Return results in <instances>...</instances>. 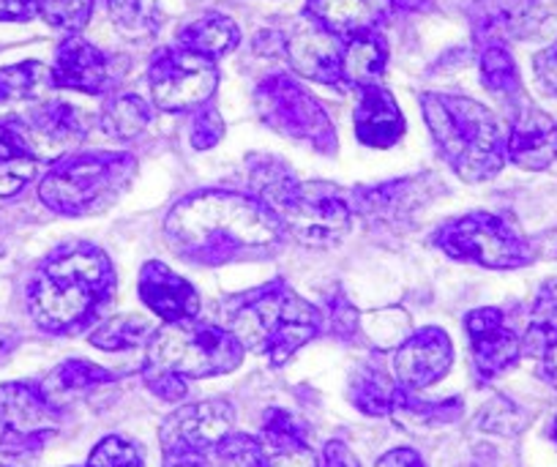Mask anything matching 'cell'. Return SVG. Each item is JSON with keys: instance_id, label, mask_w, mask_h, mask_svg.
Returning a JSON list of instances; mask_svg holds the SVG:
<instances>
[{"instance_id": "29", "label": "cell", "mask_w": 557, "mask_h": 467, "mask_svg": "<svg viewBox=\"0 0 557 467\" xmlns=\"http://www.w3.org/2000/svg\"><path fill=\"white\" fill-rule=\"evenodd\" d=\"M30 126L52 143H79L88 137L90 118L69 101H45L30 112Z\"/></svg>"}, {"instance_id": "16", "label": "cell", "mask_w": 557, "mask_h": 467, "mask_svg": "<svg viewBox=\"0 0 557 467\" xmlns=\"http://www.w3.org/2000/svg\"><path fill=\"white\" fill-rule=\"evenodd\" d=\"M468 14L481 47L524 39L541 23V9L535 0H473Z\"/></svg>"}, {"instance_id": "46", "label": "cell", "mask_w": 557, "mask_h": 467, "mask_svg": "<svg viewBox=\"0 0 557 467\" xmlns=\"http://www.w3.org/2000/svg\"><path fill=\"white\" fill-rule=\"evenodd\" d=\"M374 467H424V459L412 448H394L385 456H380Z\"/></svg>"}, {"instance_id": "43", "label": "cell", "mask_w": 557, "mask_h": 467, "mask_svg": "<svg viewBox=\"0 0 557 467\" xmlns=\"http://www.w3.org/2000/svg\"><path fill=\"white\" fill-rule=\"evenodd\" d=\"M36 14V0H0V23H28Z\"/></svg>"}, {"instance_id": "47", "label": "cell", "mask_w": 557, "mask_h": 467, "mask_svg": "<svg viewBox=\"0 0 557 467\" xmlns=\"http://www.w3.org/2000/svg\"><path fill=\"white\" fill-rule=\"evenodd\" d=\"M541 374H544L546 383L557 389V340L552 342L544 351V356H541Z\"/></svg>"}, {"instance_id": "44", "label": "cell", "mask_w": 557, "mask_h": 467, "mask_svg": "<svg viewBox=\"0 0 557 467\" xmlns=\"http://www.w3.org/2000/svg\"><path fill=\"white\" fill-rule=\"evenodd\" d=\"M318 467H361V465H358L356 454H352L342 440H331V443H325L323 459H320Z\"/></svg>"}, {"instance_id": "49", "label": "cell", "mask_w": 557, "mask_h": 467, "mask_svg": "<svg viewBox=\"0 0 557 467\" xmlns=\"http://www.w3.org/2000/svg\"><path fill=\"white\" fill-rule=\"evenodd\" d=\"M555 440H557V423H555Z\"/></svg>"}, {"instance_id": "10", "label": "cell", "mask_w": 557, "mask_h": 467, "mask_svg": "<svg viewBox=\"0 0 557 467\" xmlns=\"http://www.w3.org/2000/svg\"><path fill=\"white\" fill-rule=\"evenodd\" d=\"M153 105L164 112L200 110L208 105L219 85V72L213 61L195 56L189 50H159L148 66Z\"/></svg>"}, {"instance_id": "20", "label": "cell", "mask_w": 557, "mask_h": 467, "mask_svg": "<svg viewBox=\"0 0 557 467\" xmlns=\"http://www.w3.org/2000/svg\"><path fill=\"white\" fill-rule=\"evenodd\" d=\"M506 156L522 170H546L557 162V123L539 107H522L506 137Z\"/></svg>"}, {"instance_id": "34", "label": "cell", "mask_w": 557, "mask_h": 467, "mask_svg": "<svg viewBox=\"0 0 557 467\" xmlns=\"http://www.w3.org/2000/svg\"><path fill=\"white\" fill-rule=\"evenodd\" d=\"M557 340V276L549 279L535 295V304L530 309V325L524 334L522 351L533 356H544L546 347Z\"/></svg>"}, {"instance_id": "48", "label": "cell", "mask_w": 557, "mask_h": 467, "mask_svg": "<svg viewBox=\"0 0 557 467\" xmlns=\"http://www.w3.org/2000/svg\"><path fill=\"white\" fill-rule=\"evenodd\" d=\"M17 342H20V336L14 334L9 325H0V361L12 356V351L17 347Z\"/></svg>"}, {"instance_id": "13", "label": "cell", "mask_w": 557, "mask_h": 467, "mask_svg": "<svg viewBox=\"0 0 557 467\" xmlns=\"http://www.w3.org/2000/svg\"><path fill=\"white\" fill-rule=\"evenodd\" d=\"M235 427V410L224 400L197 402L175 410L159 429L162 448H186L211 454Z\"/></svg>"}, {"instance_id": "19", "label": "cell", "mask_w": 557, "mask_h": 467, "mask_svg": "<svg viewBox=\"0 0 557 467\" xmlns=\"http://www.w3.org/2000/svg\"><path fill=\"white\" fill-rule=\"evenodd\" d=\"M260 443V467H318L320 459L307 440V429L293 413L271 410L262 416V429L257 434Z\"/></svg>"}, {"instance_id": "7", "label": "cell", "mask_w": 557, "mask_h": 467, "mask_svg": "<svg viewBox=\"0 0 557 467\" xmlns=\"http://www.w3.org/2000/svg\"><path fill=\"white\" fill-rule=\"evenodd\" d=\"M137 175V162L128 153H72L50 168L41 179L39 197L63 217H88L110 208Z\"/></svg>"}, {"instance_id": "21", "label": "cell", "mask_w": 557, "mask_h": 467, "mask_svg": "<svg viewBox=\"0 0 557 467\" xmlns=\"http://www.w3.org/2000/svg\"><path fill=\"white\" fill-rule=\"evenodd\" d=\"M304 14L345 41L377 30L388 20L391 0H307Z\"/></svg>"}, {"instance_id": "15", "label": "cell", "mask_w": 557, "mask_h": 467, "mask_svg": "<svg viewBox=\"0 0 557 467\" xmlns=\"http://www.w3.org/2000/svg\"><path fill=\"white\" fill-rule=\"evenodd\" d=\"M465 329H468L470 347H473L475 372L484 380L508 372L522 356V340L508 329L503 311L495 306L470 311Z\"/></svg>"}, {"instance_id": "14", "label": "cell", "mask_w": 557, "mask_h": 467, "mask_svg": "<svg viewBox=\"0 0 557 467\" xmlns=\"http://www.w3.org/2000/svg\"><path fill=\"white\" fill-rule=\"evenodd\" d=\"M454 364V345L443 329H421L407 336L394 358L396 378L401 389L421 391L435 385L448 374Z\"/></svg>"}, {"instance_id": "18", "label": "cell", "mask_w": 557, "mask_h": 467, "mask_svg": "<svg viewBox=\"0 0 557 467\" xmlns=\"http://www.w3.org/2000/svg\"><path fill=\"white\" fill-rule=\"evenodd\" d=\"M139 298L164 323H184L195 320L200 311V295L184 276L168 268L164 262L151 260L139 271Z\"/></svg>"}, {"instance_id": "35", "label": "cell", "mask_w": 557, "mask_h": 467, "mask_svg": "<svg viewBox=\"0 0 557 467\" xmlns=\"http://www.w3.org/2000/svg\"><path fill=\"white\" fill-rule=\"evenodd\" d=\"M481 83L486 90H492L500 99L511 101L519 99L522 94V79H519V69L513 63V56L506 50V45H490L481 50Z\"/></svg>"}, {"instance_id": "40", "label": "cell", "mask_w": 557, "mask_h": 467, "mask_svg": "<svg viewBox=\"0 0 557 467\" xmlns=\"http://www.w3.org/2000/svg\"><path fill=\"white\" fill-rule=\"evenodd\" d=\"M325 315H329V318H325L329 320V329L334 331L336 336H342V340H350L358 331V325H361V315H358L356 306H352L342 293L331 295L329 306H325Z\"/></svg>"}, {"instance_id": "30", "label": "cell", "mask_w": 557, "mask_h": 467, "mask_svg": "<svg viewBox=\"0 0 557 467\" xmlns=\"http://www.w3.org/2000/svg\"><path fill=\"white\" fill-rule=\"evenodd\" d=\"M101 126L115 139H134L151 126V105L137 94H117L104 101Z\"/></svg>"}, {"instance_id": "24", "label": "cell", "mask_w": 557, "mask_h": 467, "mask_svg": "<svg viewBox=\"0 0 557 467\" xmlns=\"http://www.w3.org/2000/svg\"><path fill=\"white\" fill-rule=\"evenodd\" d=\"M115 374L107 372V369L96 367V364L83 361V358H72V361H63L41 380L39 391L45 394V400L50 402L55 410H61L63 405L74 402L77 396L88 394V391L99 389V385L112 383Z\"/></svg>"}, {"instance_id": "37", "label": "cell", "mask_w": 557, "mask_h": 467, "mask_svg": "<svg viewBox=\"0 0 557 467\" xmlns=\"http://www.w3.org/2000/svg\"><path fill=\"white\" fill-rule=\"evenodd\" d=\"M213 459H216V467H260V443L251 434L233 429L213 448Z\"/></svg>"}, {"instance_id": "6", "label": "cell", "mask_w": 557, "mask_h": 467, "mask_svg": "<svg viewBox=\"0 0 557 467\" xmlns=\"http://www.w3.org/2000/svg\"><path fill=\"white\" fill-rule=\"evenodd\" d=\"M426 126L448 168L468 184L490 181L506 164V137L500 123L479 101L468 96H421Z\"/></svg>"}, {"instance_id": "12", "label": "cell", "mask_w": 557, "mask_h": 467, "mask_svg": "<svg viewBox=\"0 0 557 467\" xmlns=\"http://www.w3.org/2000/svg\"><path fill=\"white\" fill-rule=\"evenodd\" d=\"M276 50L290 61L301 77L314 79L323 85H342V47L345 41L336 39L334 34L314 23L312 17L304 14L290 30L285 34H273Z\"/></svg>"}, {"instance_id": "33", "label": "cell", "mask_w": 557, "mask_h": 467, "mask_svg": "<svg viewBox=\"0 0 557 467\" xmlns=\"http://www.w3.org/2000/svg\"><path fill=\"white\" fill-rule=\"evenodd\" d=\"M153 334H157L153 323L148 318H143V315H117V318L104 320L90 334V345L107 353H117L128 351V347L148 345Z\"/></svg>"}, {"instance_id": "25", "label": "cell", "mask_w": 557, "mask_h": 467, "mask_svg": "<svg viewBox=\"0 0 557 467\" xmlns=\"http://www.w3.org/2000/svg\"><path fill=\"white\" fill-rule=\"evenodd\" d=\"M385 63H388V47H385L383 36L377 30L345 39V47H342V79L352 88L363 90L380 85Z\"/></svg>"}, {"instance_id": "5", "label": "cell", "mask_w": 557, "mask_h": 467, "mask_svg": "<svg viewBox=\"0 0 557 467\" xmlns=\"http://www.w3.org/2000/svg\"><path fill=\"white\" fill-rule=\"evenodd\" d=\"M227 323L244 351L260 353L273 367H282L323 331V315L276 279L230 300Z\"/></svg>"}, {"instance_id": "39", "label": "cell", "mask_w": 557, "mask_h": 467, "mask_svg": "<svg viewBox=\"0 0 557 467\" xmlns=\"http://www.w3.org/2000/svg\"><path fill=\"white\" fill-rule=\"evenodd\" d=\"M224 137V121L222 115H219V110H213V107H200L195 115V121H191V148L197 150H208L213 148V145H219V139Z\"/></svg>"}, {"instance_id": "41", "label": "cell", "mask_w": 557, "mask_h": 467, "mask_svg": "<svg viewBox=\"0 0 557 467\" xmlns=\"http://www.w3.org/2000/svg\"><path fill=\"white\" fill-rule=\"evenodd\" d=\"M479 427L486 429V432H503L513 434L519 427H522V418H519V410L506 400H495L484 407L479 418Z\"/></svg>"}, {"instance_id": "32", "label": "cell", "mask_w": 557, "mask_h": 467, "mask_svg": "<svg viewBox=\"0 0 557 467\" xmlns=\"http://www.w3.org/2000/svg\"><path fill=\"white\" fill-rule=\"evenodd\" d=\"M110 20L123 39H151L162 25L159 0H107Z\"/></svg>"}, {"instance_id": "2", "label": "cell", "mask_w": 557, "mask_h": 467, "mask_svg": "<svg viewBox=\"0 0 557 467\" xmlns=\"http://www.w3.org/2000/svg\"><path fill=\"white\" fill-rule=\"evenodd\" d=\"M115 293V271L99 246L66 244L52 251L28 284V311L47 334H77Z\"/></svg>"}, {"instance_id": "27", "label": "cell", "mask_w": 557, "mask_h": 467, "mask_svg": "<svg viewBox=\"0 0 557 467\" xmlns=\"http://www.w3.org/2000/svg\"><path fill=\"white\" fill-rule=\"evenodd\" d=\"M39 159L14 123H0V197H14L36 175Z\"/></svg>"}, {"instance_id": "45", "label": "cell", "mask_w": 557, "mask_h": 467, "mask_svg": "<svg viewBox=\"0 0 557 467\" xmlns=\"http://www.w3.org/2000/svg\"><path fill=\"white\" fill-rule=\"evenodd\" d=\"M164 467H213V462L202 451L170 448L164 451Z\"/></svg>"}, {"instance_id": "36", "label": "cell", "mask_w": 557, "mask_h": 467, "mask_svg": "<svg viewBox=\"0 0 557 467\" xmlns=\"http://www.w3.org/2000/svg\"><path fill=\"white\" fill-rule=\"evenodd\" d=\"M39 14L45 23L52 28L66 30L69 36H77L88 25L90 12H94V0H36Z\"/></svg>"}, {"instance_id": "17", "label": "cell", "mask_w": 557, "mask_h": 467, "mask_svg": "<svg viewBox=\"0 0 557 467\" xmlns=\"http://www.w3.org/2000/svg\"><path fill=\"white\" fill-rule=\"evenodd\" d=\"M52 72V85L66 90H79V94L99 96L110 88L112 83V63L99 47L79 36H69L55 52V66Z\"/></svg>"}, {"instance_id": "42", "label": "cell", "mask_w": 557, "mask_h": 467, "mask_svg": "<svg viewBox=\"0 0 557 467\" xmlns=\"http://www.w3.org/2000/svg\"><path fill=\"white\" fill-rule=\"evenodd\" d=\"M535 74H539V83L544 85L549 94L557 96V41L546 50H541L535 56Z\"/></svg>"}, {"instance_id": "11", "label": "cell", "mask_w": 557, "mask_h": 467, "mask_svg": "<svg viewBox=\"0 0 557 467\" xmlns=\"http://www.w3.org/2000/svg\"><path fill=\"white\" fill-rule=\"evenodd\" d=\"M55 432L58 410L36 385H0V454H34L45 448Z\"/></svg>"}, {"instance_id": "9", "label": "cell", "mask_w": 557, "mask_h": 467, "mask_svg": "<svg viewBox=\"0 0 557 467\" xmlns=\"http://www.w3.org/2000/svg\"><path fill=\"white\" fill-rule=\"evenodd\" d=\"M432 244L446 251L451 260L479 262L484 268H522L533 251L524 235L508 219L495 213H468L441 224L432 235Z\"/></svg>"}, {"instance_id": "3", "label": "cell", "mask_w": 557, "mask_h": 467, "mask_svg": "<svg viewBox=\"0 0 557 467\" xmlns=\"http://www.w3.org/2000/svg\"><path fill=\"white\" fill-rule=\"evenodd\" d=\"M251 186L285 228L307 246H334L350 230L352 206L345 189L325 181H298L276 159H251Z\"/></svg>"}, {"instance_id": "4", "label": "cell", "mask_w": 557, "mask_h": 467, "mask_svg": "<svg viewBox=\"0 0 557 467\" xmlns=\"http://www.w3.org/2000/svg\"><path fill=\"white\" fill-rule=\"evenodd\" d=\"M244 361V345L230 329L200 320L168 323L148 342L146 385L164 402H181L186 380L235 372Z\"/></svg>"}, {"instance_id": "22", "label": "cell", "mask_w": 557, "mask_h": 467, "mask_svg": "<svg viewBox=\"0 0 557 467\" xmlns=\"http://www.w3.org/2000/svg\"><path fill=\"white\" fill-rule=\"evenodd\" d=\"M352 123H356V137L369 148H391L405 134V118H401L399 105L383 85L361 90Z\"/></svg>"}, {"instance_id": "38", "label": "cell", "mask_w": 557, "mask_h": 467, "mask_svg": "<svg viewBox=\"0 0 557 467\" xmlns=\"http://www.w3.org/2000/svg\"><path fill=\"white\" fill-rule=\"evenodd\" d=\"M88 467H143V454L132 440L110 434L90 451Z\"/></svg>"}, {"instance_id": "23", "label": "cell", "mask_w": 557, "mask_h": 467, "mask_svg": "<svg viewBox=\"0 0 557 467\" xmlns=\"http://www.w3.org/2000/svg\"><path fill=\"white\" fill-rule=\"evenodd\" d=\"M426 200H430L426 179L391 181V184L372 186V189H356L350 195L352 213H361L374 222H394V219L412 213Z\"/></svg>"}, {"instance_id": "26", "label": "cell", "mask_w": 557, "mask_h": 467, "mask_svg": "<svg viewBox=\"0 0 557 467\" xmlns=\"http://www.w3.org/2000/svg\"><path fill=\"white\" fill-rule=\"evenodd\" d=\"M240 41V30L235 25V20L224 17L219 12H208L202 17L191 20L181 28L178 34V47L181 50H189L195 56L208 58V61H216V58L227 56L230 50H235Z\"/></svg>"}, {"instance_id": "8", "label": "cell", "mask_w": 557, "mask_h": 467, "mask_svg": "<svg viewBox=\"0 0 557 467\" xmlns=\"http://www.w3.org/2000/svg\"><path fill=\"white\" fill-rule=\"evenodd\" d=\"M260 121L282 137L312 145L320 153H336V128L325 107L290 74H271L255 90Z\"/></svg>"}, {"instance_id": "1", "label": "cell", "mask_w": 557, "mask_h": 467, "mask_svg": "<svg viewBox=\"0 0 557 467\" xmlns=\"http://www.w3.org/2000/svg\"><path fill=\"white\" fill-rule=\"evenodd\" d=\"M168 244L197 266H224L271 255L285 228L257 197L208 189L184 197L164 219Z\"/></svg>"}, {"instance_id": "50", "label": "cell", "mask_w": 557, "mask_h": 467, "mask_svg": "<svg viewBox=\"0 0 557 467\" xmlns=\"http://www.w3.org/2000/svg\"><path fill=\"white\" fill-rule=\"evenodd\" d=\"M0 467H3V465H0Z\"/></svg>"}, {"instance_id": "31", "label": "cell", "mask_w": 557, "mask_h": 467, "mask_svg": "<svg viewBox=\"0 0 557 467\" xmlns=\"http://www.w3.org/2000/svg\"><path fill=\"white\" fill-rule=\"evenodd\" d=\"M50 85L52 72L39 61H25L0 69V107L39 99Z\"/></svg>"}, {"instance_id": "28", "label": "cell", "mask_w": 557, "mask_h": 467, "mask_svg": "<svg viewBox=\"0 0 557 467\" xmlns=\"http://www.w3.org/2000/svg\"><path fill=\"white\" fill-rule=\"evenodd\" d=\"M401 394H405L401 385H396L388 374L372 367L358 369L350 378V389H347V400H350L358 410L374 418L394 416L396 407H399L401 402Z\"/></svg>"}]
</instances>
